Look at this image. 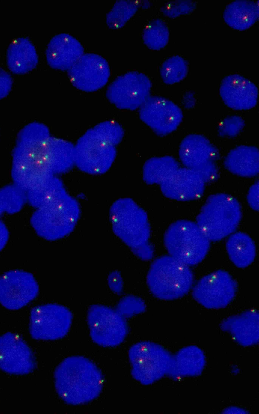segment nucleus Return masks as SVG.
<instances>
[{
    "label": "nucleus",
    "mask_w": 259,
    "mask_h": 414,
    "mask_svg": "<svg viewBox=\"0 0 259 414\" xmlns=\"http://www.w3.org/2000/svg\"><path fill=\"white\" fill-rule=\"evenodd\" d=\"M50 136L48 128L38 123L27 125L19 134L13 154L12 175L15 185L25 192L54 176L45 158Z\"/></svg>",
    "instance_id": "obj_1"
},
{
    "label": "nucleus",
    "mask_w": 259,
    "mask_h": 414,
    "mask_svg": "<svg viewBox=\"0 0 259 414\" xmlns=\"http://www.w3.org/2000/svg\"><path fill=\"white\" fill-rule=\"evenodd\" d=\"M55 386L59 397L73 405L89 402L100 395L103 376L97 365L80 356L64 359L54 372Z\"/></svg>",
    "instance_id": "obj_2"
},
{
    "label": "nucleus",
    "mask_w": 259,
    "mask_h": 414,
    "mask_svg": "<svg viewBox=\"0 0 259 414\" xmlns=\"http://www.w3.org/2000/svg\"><path fill=\"white\" fill-rule=\"evenodd\" d=\"M118 126L111 122L97 125L84 134L74 147V163L92 174L108 170L115 155V146L122 137Z\"/></svg>",
    "instance_id": "obj_3"
},
{
    "label": "nucleus",
    "mask_w": 259,
    "mask_h": 414,
    "mask_svg": "<svg viewBox=\"0 0 259 414\" xmlns=\"http://www.w3.org/2000/svg\"><path fill=\"white\" fill-rule=\"evenodd\" d=\"M147 283L155 297L172 300L189 292L193 285V274L187 265L170 255L163 256L151 264Z\"/></svg>",
    "instance_id": "obj_4"
},
{
    "label": "nucleus",
    "mask_w": 259,
    "mask_h": 414,
    "mask_svg": "<svg viewBox=\"0 0 259 414\" xmlns=\"http://www.w3.org/2000/svg\"><path fill=\"white\" fill-rule=\"evenodd\" d=\"M79 216L78 203L65 193L37 208L31 217L30 223L39 236L48 241H55L73 231Z\"/></svg>",
    "instance_id": "obj_5"
},
{
    "label": "nucleus",
    "mask_w": 259,
    "mask_h": 414,
    "mask_svg": "<svg viewBox=\"0 0 259 414\" xmlns=\"http://www.w3.org/2000/svg\"><path fill=\"white\" fill-rule=\"evenodd\" d=\"M242 217L240 205L224 193L210 196L196 218V223L210 241H218L233 233Z\"/></svg>",
    "instance_id": "obj_6"
},
{
    "label": "nucleus",
    "mask_w": 259,
    "mask_h": 414,
    "mask_svg": "<svg viewBox=\"0 0 259 414\" xmlns=\"http://www.w3.org/2000/svg\"><path fill=\"white\" fill-rule=\"evenodd\" d=\"M164 243L170 256L188 266L201 262L210 247V241L196 222L179 220L167 229Z\"/></svg>",
    "instance_id": "obj_7"
},
{
    "label": "nucleus",
    "mask_w": 259,
    "mask_h": 414,
    "mask_svg": "<svg viewBox=\"0 0 259 414\" xmlns=\"http://www.w3.org/2000/svg\"><path fill=\"white\" fill-rule=\"evenodd\" d=\"M114 233L132 249L149 245L150 227L146 212L130 199H121L109 213Z\"/></svg>",
    "instance_id": "obj_8"
},
{
    "label": "nucleus",
    "mask_w": 259,
    "mask_h": 414,
    "mask_svg": "<svg viewBox=\"0 0 259 414\" xmlns=\"http://www.w3.org/2000/svg\"><path fill=\"white\" fill-rule=\"evenodd\" d=\"M132 365L131 375L144 385H149L168 374L172 356L163 347L150 341H142L129 349Z\"/></svg>",
    "instance_id": "obj_9"
},
{
    "label": "nucleus",
    "mask_w": 259,
    "mask_h": 414,
    "mask_svg": "<svg viewBox=\"0 0 259 414\" xmlns=\"http://www.w3.org/2000/svg\"><path fill=\"white\" fill-rule=\"evenodd\" d=\"M179 153L183 164L197 172L205 183L217 178L215 161L218 152L204 136L192 134L186 136L181 143Z\"/></svg>",
    "instance_id": "obj_10"
},
{
    "label": "nucleus",
    "mask_w": 259,
    "mask_h": 414,
    "mask_svg": "<svg viewBox=\"0 0 259 414\" xmlns=\"http://www.w3.org/2000/svg\"><path fill=\"white\" fill-rule=\"evenodd\" d=\"M87 319L91 337L100 346H117L127 334L126 319L116 309L103 305H93L88 311Z\"/></svg>",
    "instance_id": "obj_11"
},
{
    "label": "nucleus",
    "mask_w": 259,
    "mask_h": 414,
    "mask_svg": "<svg viewBox=\"0 0 259 414\" xmlns=\"http://www.w3.org/2000/svg\"><path fill=\"white\" fill-rule=\"evenodd\" d=\"M71 312L57 304L35 306L30 311L29 333L36 340H55L68 333L72 320Z\"/></svg>",
    "instance_id": "obj_12"
},
{
    "label": "nucleus",
    "mask_w": 259,
    "mask_h": 414,
    "mask_svg": "<svg viewBox=\"0 0 259 414\" xmlns=\"http://www.w3.org/2000/svg\"><path fill=\"white\" fill-rule=\"evenodd\" d=\"M151 81L145 74L131 71L117 77L108 86L107 99L120 109L134 110L150 96Z\"/></svg>",
    "instance_id": "obj_13"
},
{
    "label": "nucleus",
    "mask_w": 259,
    "mask_h": 414,
    "mask_svg": "<svg viewBox=\"0 0 259 414\" xmlns=\"http://www.w3.org/2000/svg\"><path fill=\"white\" fill-rule=\"evenodd\" d=\"M237 284L227 271L218 270L202 278L193 289L192 296L200 304L208 309L226 307L234 299Z\"/></svg>",
    "instance_id": "obj_14"
},
{
    "label": "nucleus",
    "mask_w": 259,
    "mask_h": 414,
    "mask_svg": "<svg viewBox=\"0 0 259 414\" xmlns=\"http://www.w3.org/2000/svg\"><path fill=\"white\" fill-rule=\"evenodd\" d=\"M38 285L30 272L12 270L0 276V303L6 308L17 310L38 295Z\"/></svg>",
    "instance_id": "obj_15"
},
{
    "label": "nucleus",
    "mask_w": 259,
    "mask_h": 414,
    "mask_svg": "<svg viewBox=\"0 0 259 414\" xmlns=\"http://www.w3.org/2000/svg\"><path fill=\"white\" fill-rule=\"evenodd\" d=\"M68 75L75 87L91 93L99 90L106 84L110 69L103 57L96 54L87 53L68 70Z\"/></svg>",
    "instance_id": "obj_16"
},
{
    "label": "nucleus",
    "mask_w": 259,
    "mask_h": 414,
    "mask_svg": "<svg viewBox=\"0 0 259 414\" xmlns=\"http://www.w3.org/2000/svg\"><path fill=\"white\" fill-rule=\"evenodd\" d=\"M142 121L161 136L175 131L181 123L183 113L171 101L160 96H149L140 108Z\"/></svg>",
    "instance_id": "obj_17"
},
{
    "label": "nucleus",
    "mask_w": 259,
    "mask_h": 414,
    "mask_svg": "<svg viewBox=\"0 0 259 414\" xmlns=\"http://www.w3.org/2000/svg\"><path fill=\"white\" fill-rule=\"evenodd\" d=\"M36 366L32 350L19 335L7 332L0 336V370L21 375L31 373Z\"/></svg>",
    "instance_id": "obj_18"
},
{
    "label": "nucleus",
    "mask_w": 259,
    "mask_h": 414,
    "mask_svg": "<svg viewBox=\"0 0 259 414\" xmlns=\"http://www.w3.org/2000/svg\"><path fill=\"white\" fill-rule=\"evenodd\" d=\"M205 185L193 170L179 167L160 186L166 197L179 201H189L199 199L203 195Z\"/></svg>",
    "instance_id": "obj_19"
},
{
    "label": "nucleus",
    "mask_w": 259,
    "mask_h": 414,
    "mask_svg": "<svg viewBox=\"0 0 259 414\" xmlns=\"http://www.w3.org/2000/svg\"><path fill=\"white\" fill-rule=\"evenodd\" d=\"M219 93L224 104L235 110H249L257 104V87L249 79L237 74L223 79Z\"/></svg>",
    "instance_id": "obj_20"
},
{
    "label": "nucleus",
    "mask_w": 259,
    "mask_h": 414,
    "mask_svg": "<svg viewBox=\"0 0 259 414\" xmlns=\"http://www.w3.org/2000/svg\"><path fill=\"white\" fill-rule=\"evenodd\" d=\"M80 42L68 33L54 36L48 44L46 55L49 65L60 70H68L83 55Z\"/></svg>",
    "instance_id": "obj_21"
},
{
    "label": "nucleus",
    "mask_w": 259,
    "mask_h": 414,
    "mask_svg": "<svg viewBox=\"0 0 259 414\" xmlns=\"http://www.w3.org/2000/svg\"><path fill=\"white\" fill-rule=\"evenodd\" d=\"M258 317L257 310H249L224 319L221 324V328L229 333L240 345L252 346L258 342Z\"/></svg>",
    "instance_id": "obj_22"
},
{
    "label": "nucleus",
    "mask_w": 259,
    "mask_h": 414,
    "mask_svg": "<svg viewBox=\"0 0 259 414\" xmlns=\"http://www.w3.org/2000/svg\"><path fill=\"white\" fill-rule=\"evenodd\" d=\"M9 70L14 74H24L36 66L38 59L35 47L26 37H19L9 45L6 56Z\"/></svg>",
    "instance_id": "obj_23"
},
{
    "label": "nucleus",
    "mask_w": 259,
    "mask_h": 414,
    "mask_svg": "<svg viewBox=\"0 0 259 414\" xmlns=\"http://www.w3.org/2000/svg\"><path fill=\"white\" fill-rule=\"evenodd\" d=\"M205 363L202 350L196 346H188L181 349L172 356L168 374L178 378L197 376L203 372Z\"/></svg>",
    "instance_id": "obj_24"
},
{
    "label": "nucleus",
    "mask_w": 259,
    "mask_h": 414,
    "mask_svg": "<svg viewBox=\"0 0 259 414\" xmlns=\"http://www.w3.org/2000/svg\"><path fill=\"white\" fill-rule=\"evenodd\" d=\"M226 168L241 177H251L259 171V153L253 146H240L232 150L224 160Z\"/></svg>",
    "instance_id": "obj_25"
},
{
    "label": "nucleus",
    "mask_w": 259,
    "mask_h": 414,
    "mask_svg": "<svg viewBox=\"0 0 259 414\" xmlns=\"http://www.w3.org/2000/svg\"><path fill=\"white\" fill-rule=\"evenodd\" d=\"M223 17L225 22L232 28L239 31L247 30L258 19V2L233 1L226 7Z\"/></svg>",
    "instance_id": "obj_26"
},
{
    "label": "nucleus",
    "mask_w": 259,
    "mask_h": 414,
    "mask_svg": "<svg viewBox=\"0 0 259 414\" xmlns=\"http://www.w3.org/2000/svg\"><path fill=\"white\" fill-rule=\"evenodd\" d=\"M46 160L52 174L67 171L74 162V147L50 136L46 143Z\"/></svg>",
    "instance_id": "obj_27"
},
{
    "label": "nucleus",
    "mask_w": 259,
    "mask_h": 414,
    "mask_svg": "<svg viewBox=\"0 0 259 414\" xmlns=\"http://www.w3.org/2000/svg\"><path fill=\"white\" fill-rule=\"evenodd\" d=\"M226 249L231 261L239 268L247 267L252 263L255 257V246L253 241L243 232H236L229 237L226 243Z\"/></svg>",
    "instance_id": "obj_28"
},
{
    "label": "nucleus",
    "mask_w": 259,
    "mask_h": 414,
    "mask_svg": "<svg viewBox=\"0 0 259 414\" xmlns=\"http://www.w3.org/2000/svg\"><path fill=\"white\" fill-rule=\"evenodd\" d=\"M179 167L176 160L171 156L153 157L144 165L143 178L148 184L160 185Z\"/></svg>",
    "instance_id": "obj_29"
},
{
    "label": "nucleus",
    "mask_w": 259,
    "mask_h": 414,
    "mask_svg": "<svg viewBox=\"0 0 259 414\" xmlns=\"http://www.w3.org/2000/svg\"><path fill=\"white\" fill-rule=\"evenodd\" d=\"M65 194L62 182L53 176L36 188L27 192L30 204L36 208L43 207Z\"/></svg>",
    "instance_id": "obj_30"
},
{
    "label": "nucleus",
    "mask_w": 259,
    "mask_h": 414,
    "mask_svg": "<svg viewBox=\"0 0 259 414\" xmlns=\"http://www.w3.org/2000/svg\"><path fill=\"white\" fill-rule=\"evenodd\" d=\"M142 38L144 43L150 49L160 50L167 44L169 39V30L164 21L160 19L149 22L143 30Z\"/></svg>",
    "instance_id": "obj_31"
},
{
    "label": "nucleus",
    "mask_w": 259,
    "mask_h": 414,
    "mask_svg": "<svg viewBox=\"0 0 259 414\" xmlns=\"http://www.w3.org/2000/svg\"><path fill=\"white\" fill-rule=\"evenodd\" d=\"M136 1H117L106 16V24L112 29L122 28L135 14L139 7Z\"/></svg>",
    "instance_id": "obj_32"
},
{
    "label": "nucleus",
    "mask_w": 259,
    "mask_h": 414,
    "mask_svg": "<svg viewBox=\"0 0 259 414\" xmlns=\"http://www.w3.org/2000/svg\"><path fill=\"white\" fill-rule=\"evenodd\" d=\"M188 72V64L179 56H174L165 60L160 68V74L163 82L169 85L183 80Z\"/></svg>",
    "instance_id": "obj_33"
},
{
    "label": "nucleus",
    "mask_w": 259,
    "mask_h": 414,
    "mask_svg": "<svg viewBox=\"0 0 259 414\" xmlns=\"http://www.w3.org/2000/svg\"><path fill=\"white\" fill-rule=\"evenodd\" d=\"M26 199L25 191L15 184L0 189V215L19 212Z\"/></svg>",
    "instance_id": "obj_34"
},
{
    "label": "nucleus",
    "mask_w": 259,
    "mask_h": 414,
    "mask_svg": "<svg viewBox=\"0 0 259 414\" xmlns=\"http://www.w3.org/2000/svg\"><path fill=\"white\" fill-rule=\"evenodd\" d=\"M146 310L144 301L139 297L126 296L118 303L116 310L124 318L144 312Z\"/></svg>",
    "instance_id": "obj_35"
},
{
    "label": "nucleus",
    "mask_w": 259,
    "mask_h": 414,
    "mask_svg": "<svg viewBox=\"0 0 259 414\" xmlns=\"http://www.w3.org/2000/svg\"><path fill=\"white\" fill-rule=\"evenodd\" d=\"M196 8V3L194 1H175L165 3L161 7V11L164 16L169 18H176L191 13Z\"/></svg>",
    "instance_id": "obj_36"
},
{
    "label": "nucleus",
    "mask_w": 259,
    "mask_h": 414,
    "mask_svg": "<svg viewBox=\"0 0 259 414\" xmlns=\"http://www.w3.org/2000/svg\"><path fill=\"white\" fill-rule=\"evenodd\" d=\"M244 125V121L240 117L237 116L228 117L220 124L218 132L221 136L234 137L240 132Z\"/></svg>",
    "instance_id": "obj_37"
},
{
    "label": "nucleus",
    "mask_w": 259,
    "mask_h": 414,
    "mask_svg": "<svg viewBox=\"0 0 259 414\" xmlns=\"http://www.w3.org/2000/svg\"><path fill=\"white\" fill-rule=\"evenodd\" d=\"M12 84L13 79L10 74L0 67V100L9 94Z\"/></svg>",
    "instance_id": "obj_38"
},
{
    "label": "nucleus",
    "mask_w": 259,
    "mask_h": 414,
    "mask_svg": "<svg viewBox=\"0 0 259 414\" xmlns=\"http://www.w3.org/2000/svg\"><path fill=\"white\" fill-rule=\"evenodd\" d=\"M258 181H256L250 188L247 200L250 207L254 210H258Z\"/></svg>",
    "instance_id": "obj_39"
},
{
    "label": "nucleus",
    "mask_w": 259,
    "mask_h": 414,
    "mask_svg": "<svg viewBox=\"0 0 259 414\" xmlns=\"http://www.w3.org/2000/svg\"><path fill=\"white\" fill-rule=\"evenodd\" d=\"M108 284L110 288L114 293L119 294L123 288V282L121 276L118 272L113 271L108 277Z\"/></svg>",
    "instance_id": "obj_40"
},
{
    "label": "nucleus",
    "mask_w": 259,
    "mask_h": 414,
    "mask_svg": "<svg viewBox=\"0 0 259 414\" xmlns=\"http://www.w3.org/2000/svg\"><path fill=\"white\" fill-rule=\"evenodd\" d=\"M9 239V231L5 223L0 220V251L5 247Z\"/></svg>",
    "instance_id": "obj_41"
},
{
    "label": "nucleus",
    "mask_w": 259,
    "mask_h": 414,
    "mask_svg": "<svg viewBox=\"0 0 259 414\" xmlns=\"http://www.w3.org/2000/svg\"><path fill=\"white\" fill-rule=\"evenodd\" d=\"M182 103L186 108H191L195 105V98L191 91L186 92L183 96Z\"/></svg>",
    "instance_id": "obj_42"
},
{
    "label": "nucleus",
    "mask_w": 259,
    "mask_h": 414,
    "mask_svg": "<svg viewBox=\"0 0 259 414\" xmlns=\"http://www.w3.org/2000/svg\"><path fill=\"white\" fill-rule=\"evenodd\" d=\"M223 412L226 413H246L247 412L242 408L233 406L227 408Z\"/></svg>",
    "instance_id": "obj_43"
}]
</instances>
